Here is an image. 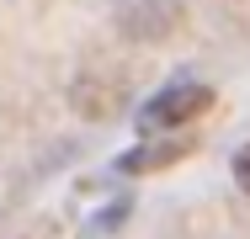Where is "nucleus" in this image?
Masks as SVG:
<instances>
[{"label":"nucleus","mask_w":250,"mask_h":239,"mask_svg":"<svg viewBox=\"0 0 250 239\" xmlns=\"http://www.w3.org/2000/svg\"><path fill=\"white\" fill-rule=\"evenodd\" d=\"M213 106V91L208 85H197V80H181V85H170V91H160L144 106V128H181V122H192V117H202Z\"/></svg>","instance_id":"f257e3e1"},{"label":"nucleus","mask_w":250,"mask_h":239,"mask_svg":"<svg viewBox=\"0 0 250 239\" xmlns=\"http://www.w3.org/2000/svg\"><path fill=\"white\" fill-rule=\"evenodd\" d=\"M234 181H240V191L250 197V143L240 149V154H234Z\"/></svg>","instance_id":"f03ea898"}]
</instances>
